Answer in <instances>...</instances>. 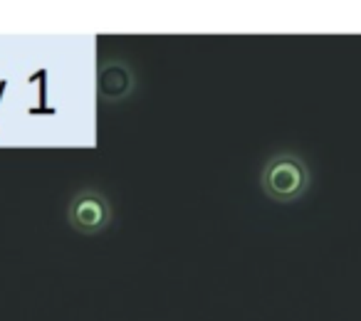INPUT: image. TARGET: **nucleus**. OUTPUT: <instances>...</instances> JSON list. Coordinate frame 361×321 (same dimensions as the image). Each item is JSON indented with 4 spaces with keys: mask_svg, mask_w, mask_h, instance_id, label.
Instances as JSON below:
<instances>
[{
    "mask_svg": "<svg viewBox=\"0 0 361 321\" xmlns=\"http://www.w3.org/2000/svg\"><path fill=\"white\" fill-rule=\"evenodd\" d=\"M310 166L292 151L275 153L262 168L260 186L275 203H295L310 191Z\"/></svg>",
    "mask_w": 361,
    "mask_h": 321,
    "instance_id": "1",
    "label": "nucleus"
},
{
    "mask_svg": "<svg viewBox=\"0 0 361 321\" xmlns=\"http://www.w3.org/2000/svg\"><path fill=\"white\" fill-rule=\"evenodd\" d=\"M67 222L80 235H99L111 222V206L106 196L97 188H82L70 198Z\"/></svg>",
    "mask_w": 361,
    "mask_h": 321,
    "instance_id": "2",
    "label": "nucleus"
}]
</instances>
